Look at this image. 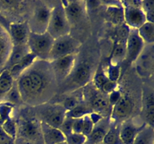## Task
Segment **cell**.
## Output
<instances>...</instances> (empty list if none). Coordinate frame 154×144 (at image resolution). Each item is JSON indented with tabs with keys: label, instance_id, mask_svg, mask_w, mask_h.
Returning <instances> with one entry per match:
<instances>
[{
	"label": "cell",
	"instance_id": "5b68a950",
	"mask_svg": "<svg viewBox=\"0 0 154 144\" xmlns=\"http://www.w3.org/2000/svg\"><path fill=\"white\" fill-rule=\"evenodd\" d=\"M80 46L81 43L70 34L58 38L54 40L48 62H51L66 56L76 54Z\"/></svg>",
	"mask_w": 154,
	"mask_h": 144
},
{
	"label": "cell",
	"instance_id": "d590c367",
	"mask_svg": "<svg viewBox=\"0 0 154 144\" xmlns=\"http://www.w3.org/2000/svg\"><path fill=\"white\" fill-rule=\"evenodd\" d=\"M67 144H85L87 142V137L83 134L72 133L66 136Z\"/></svg>",
	"mask_w": 154,
	"mask_h": 144
},
{
	"label": "cell",
	"instance_id": "c3c4849f",
	"mask_svg": "<svg viewBox=\"0 0 154 144\" xmlns=\"http://www.w3.org/2000/svg\"><path fill=\"white\" fill-rule=\"evenodd\" d=\"M96 144H105L103 142H99V143H96Z\"/></svg>",
	"mask_w": 154,
	"mask_h": 144
},
{
	"label": "cell",
	"instance_id": "484cf974",
	"mask_svg": "<svg viewBox=\"0 0 154 144\" xmlns=\"http://www.w3.org/2000/svg\"><path fill=\"white\" fill-rule=\"evenodd\" d=\"M133 144H154L153 127L145 124L137 134Z\"/></svg>",
	"mask_w": 154,
	"mask_h": 144
},
{
	"label": "cell",
	"instance_id": "7402d4cb",
	"mask_svg": "<svg viewBox=\"0 0 154 144\" xmlns=\"http://www.w3.org/2000/svg\"><path fill=\"white\" fill-rule=\"evenodd\" d=\"M143 112L147 121V124L153 127L154 122V100L152 90H146L143 94Z\"/></svg>",
	"mask_w": 154,
	"mask_h": 144
},
{
	"label": "cell",
	"instance_id": "7c38bea8",
	"mask_svg": "<svg viewBox=\"0 0 154 144\" xmlns=\"http://www.w3.org/2000/svg\"><path fill=\"white\" fill-rule=\"evenodd\" d=\"M66 110L62 104H53L48 105L41 112L42 120L46 124L59 128L66 118Z\"/></svg>",
	"mask_w": 154,
	"mask_h": 144
},
{
	"label": "cell",
	"instance_id": "d6986e66",
	"mask_svg": "<svg viewBox=\"0 0 154 144\" xmlns=\"http://www.w3.org/2000/svg\"><path fill=\"white\" fill-rule=\"evenodd\" d=\"M111 126V121L108 118H102L100 121L94 124L91 133L87 136V142L91 144H96L103 141L104 137Z\"/></svg>",
	"mask_w": 154,
	"mask_h": 144
},
{
	"label": "cell",
	"instance_id": "cb8c5ba5",
	"mask_svg": "<svg viewBox=\"0 0 154 144\" xmlns=\"http://www.w3.org/2000/svg\"><path fill=\"white\" fill-rule=\"evenodd\" d=\"M14 84V79L12 77L8 70L3 69L0 71V101L8 92Z\"/></svg>",
	"mask_w": 154,
	"mask_h": 144
},
{
	"label": "cell",
	"instance_id": "f1b7e54d",
	"mask_svg": "<svg viewBox=\"0 0 154 144\" xmlns=\"http://www.w3.org/2000/svg\"><path fill=\"white\" fill-rule=\"evenodd\" d=\"M91 112H93V111L89 107V106L87 104L81 103L80 102L75 107H74L72 110L66 112V116L72 118H83L84 116L89 115Z\"/></svg>",
	"mask_w": 154,
	"mask_h": 144
},
{
	"label": "cell",
	"instance_id": "44dd1931",
	"mask_svg": "<svg viewBox=\"0 0 154 144\" xmlns=\"http://www.w3.org/2000/svg\"><path fill=\"white\" fill-rule=\"evenodd\" d=\"M30 52L27 44L23 45H12L10 53H9L8 58L5 62L6 70H9L11 68L19 62L25 56Z\"/></svg>",
	"mask_w": 154,
	"mask_h": 144
},
{
	"label": "cell",
	"instance_id": "d4e9b609",
	"mask_svg": "<svg viewBox=\"0 0 154 144\" xmlns=\"http://www.w3.org/2000/svg\"><path fill=\"white\" fill-rule=\"evenodd\" d=\"M126 55V40H119L114 45L111 57V64H120L125 60Z\"/></svg>",
	"mask_w": 154,
	"mask_h": 144
},
{
	"label": "cell",
	"instance_id": "4dcf8cb0",
	"mask_svg": "<svg viewBox=\"0 0 154 144\" xmlns=\"http://www.w3.org/2000/svg\"><path fill=\"white\" fill-rule=\"evenodd\" d=\"M1 101L8 102V103L14 105V106L22 102L19 90H18L16 83L14 84V86L11 88L10 91L4 96V98L1 100Z\"/></svg>",
	"mask_w": 154,
	"mask_h": 144
},
{
	"label": "cell",
	"instance_id": "277c9868",
	"mask_svg": "<svg viewBox=\"0 0 154 144\" xmlns=\"http://www.w3.org/2000/svg\"><path fill=\"white\" fill-rule=\"evenodd\" d=\"M54 39L48 32L35 34L30 32L27 40V46L30 52L34 54L37 59L48 61Z\"/></svg>",
	"mask_w": 154,
	"mask_h": 144
},
{
	"label": "cell",
	"instance_id": "bcb514c9",
	"mask_svg": "<svg viewBox=\"0 0 154 144\" xmlns=\"http://www.w3.org/2000/svg\"><path fill=\"white\" fill-rule=\"evenodd\" d=\"M14 144H34L32 143V142H28V141L23 140L22 139H20V138H16L14 141Z\"/></svg>",
	"mask_w": 154,
	"mask_h": 144
},
{
	"label": "cell",
	"instance_id": "e575fe53",
	"mask_svg": "<svg viewBox=\"0 0 154 144\" xmlns=\"http://www.w3.org/2000/svg\"><path fill=\"white\" fill-rule=\"evenodd\" d=\"M105 71L110 80L117 82L120 76V73H121L120 64H113L110 63L108 64L107 70Z\"/></svg>",
	"mask_w": 154,
	"mask_h": 144
},
{
	"label": "cell",
	"instance_id": "f35d334b",
	"mask_svg": "<svg viewBox=\"0 0 154 144\" xmlns=\"http://www.w3.org/2000/svg\"><path fill=\"white\" fill-rule=\"evenodd\" d=\"M83 119H84V122H83L82 134L87 137L90 135V134L91 133L92 130L93 128V126H94V124L91 121L89 115H87L83 117Z\"/></svg>",
	"mask_w": 154,
	"mask_h": 144
},
{
	"label": "cell",
	"instance_id": "8d00e7d4",
	"mask_svg": "<svg viewBox=\"0 0 154 144\" xmlns=\"http://www.w3.org/2000/svg\"><path fill=\"white\" fill-rule=\"evenodd\" d=\"M73 121L74 118L66 116L65 119L63 120V123H62L61 125H60V128H58L66 136H67L68 135L71 134L72 133V124H73Z\"/></svg>",
	"mask_w": 154,
	"mask_h": 144
},
{
	"label": "cell",
	"instance_id": "ba28073f",
	"mask_svg": "<svg viewBox=\"0 0 154 144\" xmlns=\"http://www.w3.org/2000/svg\"><path fill=\"white\" fill-rule=\"evenodd\" d=\"M52 8L47 4H39L34 9L28 23L30 32L43 34L47 32Z\"/></svg>",
	"mask_w": 154,
	"mask_h": 144
},
{
	"label": "cell",
	"instance_id": "4fadbf2b",
	"mask_svg": "<svg viewBox=\"0 0 154 144\" xmlns=\"http://www.w3.org/2000/svg\"><path fill=\"white\" fill-rule=\"evenodd\" d=\"M133 108L134 104L132 99L126 95H122L118 102L112 106L110 121L114 123L126 121L132 114Z\"/></svg>",
	"mask_w": 154,
	"mask_h": 144
},
{
	"label": "cell",
	"instance_id": "836d02e7",
	"mask_svg": "<svg viewBox=\"0 0 154 144\" xmlns=\"http://www.w3.org/2000/svg\"><path fill=\"white\" fill-rule=\"evenodd\" d=\"M141 8L145 14L147 22H153L154 18V1L145 0L141 1Z\"/></svg>",
	"mask_w": 154,
	"mask_h": 144
},
{
	"label": "cell",
	"instance_id": "7a4b0ae2",
	"mask_svg": "<svg viewBox=\"0 0 154 144\" xmlns=\"http://www.w3.org/2000/svg\"><path fill=\"white\" fill-rule=\"evenodd\" d=\"M71 25L66 17L61 2L51 10L47 32L55 40L58 38L69 34Z\"/></svg>",
	"mask_w": 154,
	"mask_h": 144
},
{
	"label": "cell",
	"instance_id": "60d3db41",
	"mask_svg": "<svg viewBox=\"0 0 154 144\" xmlns=\"http://www.w3.org/2000/svg\"><path fill=\"white\" fill-rule=\"evenodd\" d=\"M83 122H84L83 118H74L73 124H72V133L82 134Z\"/></svg>",
	"mask_w": 154,
	"mask_h": 144
},
{
	"label": "cell",
	"instance_id": "7dc6e473",
	"mask_svg": "<svg viewBox=\"0 0 154 144\" xmlns=\"http://www.w3.org/2000/svg\"><path fill=\"white\" fill-rule=\"evenodd\" d=\"M57 144H67V142H66V141H64V142H60V143H57Z\"/></svg>",
	"mask_w": 154,
	"mask_h": 144
},
{
	"label": "cell",
	"instance_id": "8992f818",
	"mask_svg": "<svg viewBox=\"0 0 154 144\" xmlns=\"http://www.w3.org/2000/svg\"><path fill=\"white\" fill-rule=\"evenodd\" d=\"M91 68L85 63H82L75 67L71 74L63 81V90L64 92L75 91L78 88L87 86L91 80Z\"/></svg>",
	"mask_w": 154,
	"mask_h": 144
},
{
	"label": "cell",
	"instance_id": "9a60e30c",
	"mask_svg": "<svg viewBox=\"0 0 154 144\" xmlns=\"http://www.w3.org/2000/svg\"><path fill=\"white\" fill-rule=\"evenodd\" d=\"M102 4L106 5L105 20L114 26L125 23L124 10L120 1H101Z\"/></svg>",
	"mask_w": 154,
	"mask_h": 144
},
{
	"label": "cell",
	"instance_id": "74e56055",
	"mask_svg": "<svg viewBox=\"0 0 154 144\" xmlns=\"http://www.w3.org/2000/svg\"><path fill=\"white\" fill-rule=\"evenodd\" d=\"M79 103L80 101L77 97H75V96H68V97H66L64 99L62 105H63L64 109L67 112V111L71 110L74 107H75Z\"/></svg>",
	"mask_w": 154,
	"mask_h": 144
},
{
	"label": "cell",
	"instance_id": "ab89813d",
	"mask_svg": "<svg viewBox=\"0 0 154 144\" xmlns=\"http://www.w3.org/2000/svg\"><path fill=\"white\" fill-rule=\"evenodd\" d=\"M108 101H109L110 105L112 107L114 105H115L118 102V100H120V98L122 97V94L120 92V91L119 89H115L111 92L110 94H108Z\"/></svg>",
	"mask_w": 154,
	"mask_h": 144
},
{
	"label": "cell",
	"instance_id": "ee69618b",
	"mask_svg": "<svg viewBox=\"0 0 154 144\" xmlns=\"http://www.w3.org/2000/svg\"><path fill=\"white\" fill-rule=\"evenodd\" d=\"M89 116H90V119H91V121L93 122V123L94 124H96V123L99 122V121H100L101 119H102L103 117H102V116H101L100 114L97 113V112H91L90 114H89Z\"/></svg>",
	"mask_w": 154,
	"mask_h": 144
},
{
	"label": "cell",
	"instance_id": "3957f363",
	"mask_svg": "<svg viewBox=\"0 0 154 144\" xmlns=\"http://www.w3.org/2000/svg\"><path fill=\"white\" fill-rule=\"evenodd\" d=\"M17 138L34 144H44L41 130V122L35 118L23 117L20 118L19 122L17 123Z\"/></svg>",
	"mask_w": 154,
	"mask_h": 144
},
{
	"label": "cell",
	"instance_id": "f6af8a7d",
	"mask_svg": "<svg viewBox=\"0 0 154 144\" xmlns=\"http://www.w3.org/2000/svg\"><path fill=\"white\" fill-rule=\"evenodd\" d=\"M8 35L7 34V32H6L2 27L0 26V40H2V39L8 37Z\"/></svg>",
	"mask_w": 154,
	"mask_h": 144
},
{
	"label": "cell",
	"instance_id": "ac0fdd59",
	"mask_svg": "<svg viewBox=\"0 0 154 144\" xmlns=\"http://www.w3.org/2000/svg\"><path fill=\"white\" fill-rule=\"evenodd\" d=\"M42 139L44 144H57L66 141V136L57 128L41 122Z\"/></svg>",
	"mask_w": 154,
	"mask_h": 144
},
{
	"label": "cell",
	"instance_id": "5bb4252c",
	"mask_svg": "<svg viewBox=\"0 0 154 144\" xmlns=\"http://www.w3.org/2000/svg\"><path fill=\"white\" fill-rule=\"evenodd\" d=\"M61 3L70 25L80 22L87 12L84 1H62Z\"/></svg>",
	"mask_w": 154,
	"mask_h": 144
},
{
	"label": "cell",
	"instance_id": "ffe728a7",
	"mask_svg": "<svg viewBox=\"0 0 154 144\" xmlns=\"http://www.w3.org/2000/svg\"><path fill=\"white\" fill-rule=\"evenodd\" d=\"M153 45L150 46V50H143L142 52L138 58V73L141 74L142 76H149V74H151L153 71ZM136 60V61H137ZM135 61V62H136Z\"/></svg>",
	"mask_w": 154,
	"mask_h": 144
},
{
	"label": "cell",
	"instance_id": "603a6c76",
	"mask_svg": "<svg viewBox=\"0 0 154 144\" xmlns=\"http://www.w3.org/2000/svg\"><path fill=\"white\" fill-rule=\"evenodd\" d=\"M37 60L35 56L32 52H29L26 56L23 57L18 63H17L15 65L11 68L9 69L11 75L12 77L15 80H17V78L25 71L26 69H28Z\"/></svg>",
	"mask_w": 154,
	"mask_h": 144
},
{
	"label": "cell",
	"instance_id": "4316f807",
	"mask_svg": "<svg viewBox=\"0 0 154 144\" xmlns=\"http://www.w3.org/2000/svg\"><path fill=\"white\" fill-rule=\"evenodd\" d=\"M138 34L140 36L144 44L153 45L154 42V24L153 22H146L139 28H138Z\"/></svg>",
	"mask_w": 154,
	"mask_h": 144
},
{
	"label": "cell",
	"instance_id": "30bf717a",
	"mask_svg": "<svg viewBox=\"0 0 154 144\" xmlns=\"http://www.w3.org/2000/svg\"><path fill=\"white\" fill-rule=\"evenodd\" d=\"M76 58V54H72L50 62L57 83L63 82L71 74L75 67Z\"/></svg>",
	"mask_w": 154,
	"mask_h": 144
},
{
	"label": "cell",
	"instance_id": "f546056e",
	"mask_svg": "<svg viewBox=\"0 0 154 144\" xmlns=\"http://www.w3.org/2000/svg\"><path fill=\"white\" fill-rule=\"evenodd\" d=\"M110 81L105 74V70L103 69L102 66H99L96 72L93 76V85L97 89L102 91V88L106 83Z\"/></svg>",
	"mask_w": 154,
	"mask_h": 144
},
{
	"label": "cell",
	"instance_id": "681fc988",
	"mask_svg": "<svg viewBox=\"0 0 154 144\" xmlns=\"http://www.w3.org/2000/svg\"><path fill=\"white\" fill-rule=\"evenodd\" d=\"M85 144H91V143H90V142H86V143Z\"/></svg>",
	"mask_w": 154,
	"mask_h": 144
},
{
	"label": "cell",
	"instance_id": "52a82bcc",
	"mask_svg": "<svg viewBox=\"0 0 154 144\" xmlns=\"http://www.w3.org/2000/svg\"><path fill=\"white\" fill-rule=\"evenodd\" d=\"M124 10V22L129 28L138 29L147 22L145 14L141 8V1H122Z\"/></svg>",
	"mask_w": 154,
	"mask_h": 144
},
{
	"label": "cell",
	"instance_id": "b9f144b4",
	"mask_svg": "<svg viewBox=\"0 0 154 144\" xmlns=\"http://www.w3.org/2000/svg\"><path fill=\"white\" fill-rule=\"evenodd\" d=\"M14 140L8 136L0 126V144H14Z\"/></svg>",
	"mask_w": 154,
	"mask_h": 144
},
{
	"label": "cell",
	"instance_id": "6da1fadb",
	"mask_svg": "<svg viewBox=\"0 0 154 144\" xmlns=\"http://www.w3.org/2000/svg\"><path fill=\"white\" fill-rule=\"evenodd\" d=\"M22 101L31 106L44 105L55 94L57 82L51 64L37 59L17 80Z\"/></svg>",
	"mask_w": 154,
	"mask_h": 144
},
{
	"label": "cell",
	"instance_id": "1f68e13d",
	"mask_svg": "<svg viewBox=\"0 0 154 144\" xmlns=\"http://www.w3.org/2000/svg\"><path fill=\"white\" fill-rule=\"evenodd\" d=\"M14 105L8 102H0V126L8 118H11Z\"/></svg>",
	"mask_w": 154,
	"mask_h": 144
},
{
	"label": "cell",
	"instance_id": "9c48e42d",
	"mask_svg": "<svg viewBox=\"0 0 154 144\" xmlns=\"http://www.w3.org/2000/svg\"><path fill=\"white\" fill-rule=\"evenodd\" d=\"M84 92L85 98L87 99V104L94 112L100 114L101 116L104 112H107L111 106L108 101V95L103 92L97 89L96 87H87Z\"/></svg>",
	"mask_w": 154,
	"mask_h": 144
},
{
	"label": "cell",
	"instance_id": "83f0119b",
	"mask_svg": "<svg viewBox=\"0 0 154 144\" xmlns=\"http://www.w3.org/2000/svg\"><path fill=\"white\" fill-rule=\"evenodd\" d=\"M102 142L105 144H123L120 137V126L111 124Z\"/></svg>",
	"mask_w": 154,
	"mask_h": 144
},
{
	"label": "cell",
	"instance_id": "2e32d148",
	"mask_svg": "<svg viewBox=\"0 0 154 144\" xmlns=\"http://www.w3.org/2000/svg\"><path fill=\"white\" fill-rule=\"evenodd\" d=\"M8 33L12 45H23L27 44L30 31L26 22H11Z\"/></svg>",
	"mask_w": 154,
	"mask_h": 144
},
{
	"label": "cell",
	"instance_id": "7bdbcfd3",
	"mask_svg": "<svg viewBox=\"0 0 154 144\" xmlns=\"http://www.w3.org/2000/svg\"><path fill=\"white\" fill-rule=\"evenodd\" d=\"M10 23L11 22L8 20L7 18H6L5 16L1 13V11H0V26L2 27V28L8 32Z\"/></svg>",
	"mask_w": 154,
	"mask_h": 144
},
{
	"label": "cell",
	"instance_id": "e0dca14e",
	"mask_svg": "<svg viewBox=\"0 0 154 144\" xmlns=\"http://www.w3.org/2000/svg\"><path fill=\"white\" fill-rule=\"evenodd\" d=\"M145 124H138L134 120L129 119L123 122L120 125V137L123 144H133L138 132Z\"/></svg>",
	"mask_w": 154,
	"mask_h": 144
},
{
	"label": "cell",
	"instance_id": "8fae6325",
	"mask_svg": "<svg viewBox=\"0 0 154 144\" xmlns=\"http://www.w3.org/2000/svg\"><path fill=\"white\" fill-rule=\"evenodd\" d=\"M145 47L144 41L138 34V30L129 28V34L126 40V55L125 60L129 64L136 61Z\"/></svg>",
	"mask_w": 154,
	"mask_h": 144
},
{
	"label": "cell",
	"instance_id": "d6a6232c",
	"mask_svg": "<svg viewBox=\"0 0 154 144\" xmlns=\"http://www.w3.org/2000/svg\"><path fill=\"white\" fill-rule=\"evenodd\" d=\"M1 127L10 137L14 140H16L17 134V126L16 121L14 119L13 117L6 120Z\"/></svg>",
	"mask_w": 154,
	"mask_h": 144
}]
</instances>
